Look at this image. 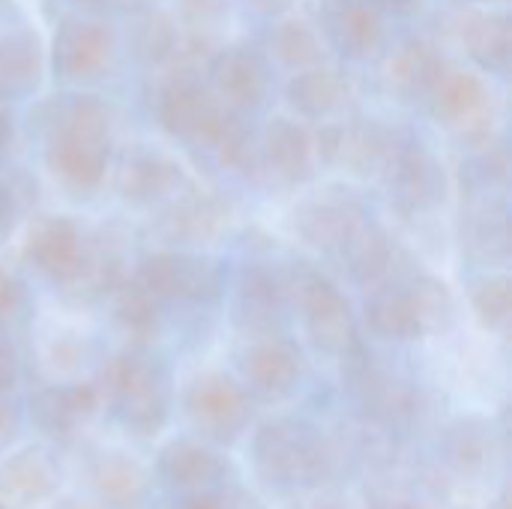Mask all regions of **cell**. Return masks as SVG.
Segmentation results:
<instances>
[{
	"instance_id": "cell-46",
	"label": "cell",
	"mask_w": 512,
	"mask_h": 509,
	"mask_svg": "<svg viewBox=\"0 0 512 509\" xmlns=\"http://www.w3.org/2000/svg\"><path fill=\"white\" fill-rule=\"evenodd\" d=\"M381 12H393V15H408L414 12L423 0H375Z\"/></svg>"
},
{
	"instance_id": "cell-33",
	"label": "cell",
	"mask_w": 512,
	"mask_h": 509,
	"mask_svg": "<svg viewBox=\"0 0 512 509\" xmlns=\"http://www.w3.org/2000/svg\"><path fill=\"white\" fill-rule=\"evenodd\" d=\"M123 279V258L120 252L105 240L93 249L84 246L81 252V261H78V270L72 273V279L63 285L72 297L90 303V300H99V297H108L117 282Z\"/></svg>"
},
{
	"instance_id": "cell-26",
	"label": "cell",
	"mask_w": 512,
	"mask_h": 509,
	"mask_svg": "<svg viewBox=\"0 0 512 509\" xmlns=\"http://www.w3.org/2000/svg\"><path fill=\"white\" fill-rule=\"evenodd\" d=\"M489 99H492L489 87L483 84L480 75L447 63L426 102L438 123H444L450 129L474 132L477 123H483L489 114Z\"/></svg>"
},
{
	"instance_id": "cell-47",
	"label": "cell",
	"mask_w": 512,
	"mask_h": 509,
	"mask_svg": "<svg viewBox=\"0 0 512 509\" xmlns=\"http://www.w3.org/2000/svg\"><path fill=\"white\" fill-rule=\"evenodd\" d=\"M12 138H15V123H12V114H9V111L0 105V153H6V150H9Z\"/></svg>"
},
{
	"instance_id": "cell-45",
	"label": "cell",
	"mask_w": 512,
	"mask_h": 509,
	"mask_svg": "<svg viewBox=\"0 0 512 509\" xmlns=\"http://www.w3.org/2000/svg\"><path fill=\"white\" fill-rule=\"evenodd\" d=\"M174 509H231L228 492L225 489H210V492H192L180 495Z\"/></svg>"
},
{
	"instance_id": "cell-30",
	"label": "cell",
	"mask_w": 512,
	"mask_h": 509,
	"mask_svg": "<svg viewBox=\"0 0 512 509\" xmlns=\"http://www.w3.org/2000/svg\"><path fill=\"white\" fill-rule=\"evenodd\" d=\"M447 60L423 39H411L405 42L390 66H387V78H390V87L399 99L405 102H426L438 75L444 72Z\"/></svg>"
},
{
	"instance_id": "cell-27",
	"label": "cell",
	"mask_w": 512,
	"mask_h": 509,
	"mask_svg": "<svg viewBox=\"0 0 512 509\" xmlns=\"http://www.w3.org/2000/svg\"><path fill=\"white\" fill-rule=\"evenodd\" d=\"M42 42L27 27L0 30V102L30 96L42 81Z\"/></svg>"
},
{
	"instance_id": "cell-10",
	"label": "cell",
	"mask_w": 512,
	"mask_h": 509,
	"mask_svg": "<svg viewBox=\"0 0 512 509\" xmlns=\"http://www.w3.org/2000/svg\"><path fill=\"white\" fill-rule=\"evenodd\" d=\"M117 39L105 21L69 15L57 24L51 39V69L60 81L87 84L102 78L114 63Z\"/></svg>"
},
{
	"instance_id": "cell-36",
	"label": "cell",
	"mask_w": 512,
	"mask_h": 509,
	"mask_svg": "<svg viewBox=\"0 0 512 509\" xmlns=\"http://www.w3.org/2000/svg\"><path fill=\"white\" fill-rule=\"evenodd\" d=\"M273 51L282 63L294 66V69H306V66H318L324 63V42L321 33L303 21V18H288L273 30Z\"/></svg>"
},
{
	"instance_id": "cell-16",
	"label": "cell",
	"mask_w": 512,
	"mask_h": 509,
	"mask_svg": "<svg viewBox=\"0 0 512 509\" xmlns=\"http://www.w3.org/2000/svg\"><path fill=\"white\" fill-rule=\"evenodd\" d=\"M84 489L102 509H141L150 501L153 477L129 453L96 450L81 462Z\"/></svg>"
},
{
	"instance_id": "cell-43",
	"label": "cell",
	"mask_w": 512,
	"mask_h": 509,
	"mask_svg": "<svg viewBox=\"0 0 512 509\" xmlns=\"http://www.w3.org/2000/svg\"><path fill=\"white\" fill-rule=\"evenodd\" d=\"M18 381H21L18 354H15L12 342L6 339V333L0 327V396H12L18 390Z\"/></svg>"
},
{
	"instance_id": "cell-44",
	"label": "cell",
	"mask_w": 512,
	"mask_h": 509,
	"mask_svg": "<svg viewBox=\"0 0 512 509\" xmlns=\"http://www.w3.org/2000/svg\"><path fill=\"white\" fill-rule=\"evenodd\" d=\"M21 216V198L12 183H0V243L15 231V222Z\"/></svg>"
},
{
	"instance_id": "cell-6",
	"label": "cell",
	"mask_w": 512,
	"mask_h": 509,
	"mask_svg": "<svg viewBox=\"0 0 512 509\" xmlns=\"http://www.w3.org/2000/svg\"><path fill=\"white\" fill-rule=\"evenodd\" d=\"M183 417L201 441L234 447L252 423V396L225 372H201L183 390Z\"/></svg>"
},
{
	"instance_id": "cell-11",
	"label": "cell",
	"mask_w": 512,
	"mask_h": 509,
	"mask_svg": "<svg viewBox=\"0 0 512 509\" xmlns=\"http://www.w3.org/2000/svg\"><path fill=\"white\" fill-rule=\"evenodd\" d=\"M315 138V156L330 165L342 168L357 177L381 174L387 165V156L393 150V132L381 126L378 120H342V123H324Z\"/></svg>"
},
{
	"instance_id": "cell-2",
	"label": "cell",
	"mask_w": 512,
	"mask_h": 509,
	"mask_svg": "<svg viewBox=\"0 0 512 509\" xmlns=\"http://www.w3.org/2000/svg\"><path fill=\"white\" fill-rule=\"evenodd\" d=\"M99 396L129 438L156 441L174 408L171 369L147 345H132L108 360Z\"/></svg>"
},
{
	"instance_id": "cell-32",
	"label": "cell",
	"mask_w": 512,
	"mask_h": 509,
	"mask_svg": "<svg viewBox=\"0 0 512 509\" xmlns=\"http://www.w3.org/2000/svg\"><path fill=\"white\" fill-rule=\"evenodd\" d=\"M111 297V315L132 345H150L159 333V300L135 279H120Z\"/></svg>"
},
{
	"instance_id": "cell-35",
	"label": "cell",
	"mask_w": 512,
	"mask_h": 509,
	"mask_svg": "<svg viewBox=\"0 0 512 509\" xmlns=\"http://www.w3.org/2000/svg\"><path fill=\"white\" fill-rule=\"evenodd\" d=\"M213 147H216L219 162L225 168L240 171L246 177L264 174V168H261V138L240 117H234V114L228 117V123H225V129H222V135H219V141Z\"/></svg>"
},
{
	"instance_id": "cell-40",
	"label": "cell",
	"mask_w": 512,
	"mask_h": 509,
	"mask_svg": "<svg viewBox=\"0 0 512 509\" xmlns=\"http://www.w3.org/2000/svg\"><path fill=\"white\" fill-rule=\"evenodd\" d=\"M177 15L195 36H207L228 18V0H177Z\"/></svg>"
},
{
	"instance_id": "cell-38",
	"label": "cell",
	"mask_w": 512,
	"mask_h": 509,
	"mask_svg": "<svg viewBox=\"0 0 512 509\" xmlns=\"http://www.w3.org/2000/svg\"><path fill=\"white\" fill-rule=\"evenodd\" d=\"M450 459L462 474H480V468L486 465V459L492 462V435L477 426V423H459L450 432Z\"/></svg>"
},
{
	"instance_id": "cell-22",
	"label": "cell",
	"mask_w": 512,
	"mask_h": 509,
	"mask_svg": "<svg viewBox=\"0 0 512 509\" xmlns=\"http://www.w3.org/2000/svg\"><path fill=\"white\" fill-rule=\"evenodd\" d=\"M81 252L84 237L69 216H39L24 240V261L57 285H66L72 279Z\"/></svg>"
},
{
	"instance_id": "cell-19",
	"label": "cell",
	"mask_w": 512,
	"mask_h": 509,
	"mask_svg": "<svg viewBox=\"0 0 512 509\" xmlns=\"http://www.w3.org/2000/svg\"><path fill=\"white\" fill-rule=\"evenodd\" d=\"M231 222V204L207 189H186L174 198L156 222V234L168 243L216 240Z\"/></svg>"
},
{
	"instance_id": "cell-4",
	"label": "cell",
	"mask_w": 512,
	"mask_h": 509,
	"mask_svg": "<svg viewBox=\"0 0 512 509\" xmlns=\"http://www.w3.org/2000/svg\"><path fill=\"white\" fill-rule=\"evenodd\" d=\"M252 465L273 489H321L336 477V447L309 420L273 417L252 435Z\"/></svg>"
},
{
	"instance_id": "cell-34",
	"label": "cell",
	"mask_w": 512,
	"mask_h": 509,
	"mask_svg": "<svg viewBox=\"0 0 512 509\" xmlns=\"http://www.w3.org/2000/svg\"><path fill=\"white\" fill-rule=\"evenodd\" d=\"M126 39H129L132 57L141 60V63H165L180 48L177 24L165 12H159V9L135 12L132 21H129Z\"/></svg>"
},
{
	"instance_id": "cell-13",
	"label": "cell",
	"mask_w": 512,
	"mask_h": 509,
	"mask_svg": "<svg viewBox=\"0 0 512 509\" xmlns=\"http://www.w3.org/2000/svg\"><path fill=\"white\" fill-rule=\"evenodd\" d=\"M102 408L99 387L78 381V384H51L30 396L27 417L33 429L54 447L75 444L78 432L96 417Z\"/></svg>"
},
{
	"instance_id": "cell-14",
	"label": "cell",
	"mask_w": 512,
	"mask_h": 509,
	"mask_svg": "<svg viewBox=\"0 0 512 509\" xmlns=\"http://www.w3.org/2000/svg\"><path fill=\"white\" fill-rule=\"evenodd\" d=\"M156 480L174 495L225 489L234 477V465L219 453V447L201 438L168 441L156 456Z\"/></svg>"
},
{
	"instance_id": "cell-23",
	"label": "cell",
	"mask_w": 512,
	"mask_h": 509,
	"mask_svg": "<svg viewBox=\"0 0 512 509\" xmlns=\"http://www.w3.org/2000/svg\"><path fill=\"white\" fill-rule=\"evenodd\" d=\"M336 261L363 288H378L408 270V258L396 246V240L381 225H375L369 219L336 252Z\"/></svg>"
},
{
	"instance_id": "cell-9",
	"label": "cell",
	"mask_w": 512,
	"mask_h": 509,
	"mask_svg": "<svg viewBox=\"0 0 512 509\" xmlns=\"http://www.w3.org/2000/svg\"><path fill=\"white\" fill-rule=\"evenodd\" d=\"M384 180L390 201L405 216H420L444 204L447 174L438 156L423 141H393V150L384 165Z\"/></svg>"
},
{
	"instance_id": "cell-18",
	"label": "cell",
	"mask_w": 512,
	"mask_h": 509,
	"mask_svg": "<svg viewBox=\"0 0 512 509\" xmlns=\"http://www.w3.org/2000/svg\"><path fill=\"white\" fill-rule=\"evenodd\" d=\"M366 210L360 207V201H354L351 195H336V192H324L315 195L309 201H303L294 213V228L297 234L318 252L333 255L351 240V234L366 222Z\"/></svg>"
},
{
	"instance_id": "cell-37",
	"label": "cell",
	"mask_w": 512,
	"mask_h": 509,
	"mask_svg": "<svg viewBox=\"0 0 512 509\" xmlns=\"http://www.w3.org/2000/svg\"><path fill=\"white\" fill-rule=\"evenodd\" d=\"M471 309L483 330L489 333H507L512 318V282L504 273H489L474 282L471 288Z\"/></svg>"
},
{
	"instance_id": "cell-20",
	"label": "cell",
	"mask_w": 512,
	"mask_h": 509,
	"mask_svg": "<svg viewBox=\"0 0 512 509\" xmlns=\"http://www.w3.org/2000/svg\"><path fill=\"white\" fill-rule=\"evenodd\" d=\"M324 36L348 60H369L384 45V12L375 0H327Z\"/></svg>"
},
{
	"instance_id": "cell-28",
	"label": "cell",
	"mask_w": 512,
	"mask_h": 509,
	"mask_svg": "<svg viewBox=\"0 0 512 509\" xmlns=\"http://www.w3.org/2000/svg\"><path fill=\"white\" fill-rule=\"evenodd\" d=\"M351 81L333 66H306L288 81V102L300 117L327 120L351 102Z\"/></svg>"
},
{
	"instance_id": "cell-8",
	"label": "cell",
	"mask_w": 512,
	"mask_h": 509,
	"mask_svg": "<svg viewBox=\"0 0 512 509\" xmlns=\"http://www.w3.org/2000/svg\"><path fill=\"white\" fill-rule=\"evenodd\" d=\"M228 117L231 114L225 102L192 75H174L162 87L159 102H156L159 126L171 138L195 144V147H213Z\"/></svg>"
},
{
	"instance_id": "cell-15",
	"label": "cell",
	"mask_w": 512,
	"mask_h": 509,
	"mask_svg": "<svg viewBox=\"0 0 512 509\" xmlns=\"http://www.w3.org/2000/svg\"><path fill=\"white\" fill-rule=\"evenodd\" d=\"M288 303V282L279 270L267 264H246L237 279L234 324L252 339L279 336L288 324Z\"/></svg>"
},
{
	"instance_id": "cell-41",
	"label": "cell",
	"mask_w": 512,
	"mask_h": 509,
	"mask_svg": "<svg viewBox=\"0 0 512 509\" xmlns=\"http://www.w3.org/2000/svg\"><path fill=\"white\" fill-rule=\"evenodd\" d=\"M24 432V408L12 396H0V453L18 444Z\"/></svg>"
},
{
	"instance_id": "cell-51",
	"label": "cell",
	"mask_w": 512,
	"mask_h": 509,
	"mask_svg": "<svg viewBox=\"0 0 512 509\" xmlns=\"http://www.w3.org/2000/svg\"><path fill=\"white\" fill-rule=\"evenodd\" d=\"M0 509H9V504H3V501H0Z\"/></svg>"
},
{
	"instance_id": "cell-17",
	"label": "cell",
	"mask_w": 512,
	"mask_h": 509,
	"mask_svg": "<svg viewBox=\"0 0 512 509\" xmlns=\"http://www.w3.org/2000/svg\"><path fill=\"white\" fill-rule=\"evenodd\" d=\"M183 165L156 147H129L114 171V186L129 204H153L183 189Z\"/></svg>"
},
{
	"instance_id": "cell-42",
	"label": "cell",
	"mask_w": 512,
	"mask_h": 509,
	"mask_svg": "<svg viewBox=\"0 0 512 509\" xmlns=\"http://www.w3.org/2000/svg\"><path fill=\"white\" fill-rule=\"evenodd\" d=\"M24 306V291L18 285V279L0 267V327H6Z\"/></svg>"
},
{
	"instance_id": "cell-21",
	"label": "cell",
	"mask_w": 512,
	"mask_h": 509,
	"mask_svg": "<svg viewBox=\"0 0 512 509\" xmlns=\"http://www.w3.org/2000/svg\"><path fill=\"white\" fill-rule=\"evenodd\" d=\"M315 138L288 117H273L261 135V168L282 186H303L315 177Z\"/></svg>"
},
{
	"instance_id": "cell-24",
	"label": "cell",
	"mask_w": 512,
	"mask_h": 509,
	"mask_svg": "<svg viewBox=\"0 0 512 509\" xmlns=\"http://www.w3.org/2000/svg\"><path fill=\"white\" fill-rule=\"evenodd\" d=\"M213 93L234 111H255L270 84L267 60L252 48H222L210 60Z\"/></svg>"
},
{
	"instance_id": "cell-25",
	"label": "cell",
	"mask_w": 512,
	"mask_h": 509,
	"mask_svg": "<svg viewBox=\"0 0 512 509\" xmlns=\"http://www.w3.org/2000/svg\"><path fill=\"white\" fill-rule=\"evenodd\" d=\"M60 465L54 453L42 444L15 450L0 465V498L12 507H39L57 498Z\"/></svg>"
},
{
	"instance_id": "cell-5",
	"label": "cell",
	"mask_w": 512,
	"mask_h": 509,
	"mask_svg": "<svg viewBox=\"0 0 512 509\" xmlns=\"http://www.w3.org/2000/svg\"><path fill=\"white\" fill-rule=\"evenodd\" d=\"M285 282H288V297L303 318L306 339L312 342L315 351L336 360H351L366 351L354 306L327 273L309 264H294Z\"/></svg>"
},
{
	"instance_id": "cell-3",
	"label": "cell",
	"mask_w": 512,
	"mask_h": 509,
	"mask_svg": "<svg viewBox=\"0 0 512 509\" xmlns=\"http://www.w3.org/2000/svg\"><path fill=\"white\" fill-rule=\"evenodd\" d=\"M363 321L372 336L387 342H417L444 333L456 321V300L447 282L408 267L396 279L369 288Z\"/></svg>"
},
{
	"instance_id": "cell-48",
	"label": "cell",
	"mask_w": 512,
	"mask_h": 509,
	"mask_svg": "<svg viewBox=\"0 0 512 509\" xmlns=\"http://www.w3.org/2000/svg\"><path fill=\"white\" fill-rule=\"evenodd\" d=\"M51 509H102L93 501H78V498H57Z\"/></svg>"
},
{
	"instance_id": "cell-12",
	"label": "cell",
	"mask_w": 512,
	"mask_h": 509,
	"mask_svg": "<svg viewBox=\"0 0 512 509\" xmlns=\"http://www.w3.org/2000/svg\"><path fill=\"white\" fill-rule=\"evenodd\" d=\"M303 354L300 348L279 336H258L252 339L243 354H240V375H243V387L249 390L252 399L261 402H285L297 393L300 381H303Z\"/></svg>"
},
{
	"instance_id": "cell-49",
	"label": "cell",
	"mask_w": 512,
	"mask_h": 509,
	"mask_svg": "<svg viewBox=\"0 0 512 509\" xmlns=\"http://www.w3.org/2000/svg\"><path fill=\"white\" fill-rule=\"evenodd\" d=\"M255 3H258L261 12H282V9H288L294 0H255Z\"/></svg>"
},
{
	"instance_id": "cell-7",
	"label": "cell",
	"mask_w": 512,
	"mask_h": 509,
	"mask_svg": "<svg viewBox=\"0 0 512 509\" xmlns=\"http://www.w3.org/2000/svg\"><path fill=\"white\" fill-rule=\"evenodd\" d=\"M138 282L156 300L213 306L225 291V270L210 255L165 249V252H153L141 261Z\"/></svg>"
},
{
	"instance_id": "cell-29",
	"label": "cell",
	"mask_w": 512,
	"mask_h": 509,
	"mask_svg": "<svg viewBox=\"0 0 512 509\" xmlns=\"http://www.w3.org/2000/svg\"><path fill=\"white\" fill-rule=\"evenodd\" d=\"M462 42L465 51L477 66L495 75H507L512 60V24L504 9H483L471 12L462 21Z\"/></svg>"
},
{
	"instance_id": "cell-31",
	"label": "cell",
	"mask_w": 512,
	"mask_h": 509,
	"mask_svg": "<svg viewBox=\"0 0 512 509\" xmlns=\"http://www.w3.org/2000/svg\"><path fill=\"white\" fill-rule=\"evenodd\" d=\"M462 246L480 264L507 261L510 255V222L504 201H480L462 222Z\"/></svg>"
},
{
	"instance_id": "cell-39",
	"label": "cell",
	"mask_w": 512,
	"mask_h": 509,
	"mask_svg": "<svg viewBox=\"0 0 512 509\" xmlns=\"http://www.w3.org/2000/svg\"><path fill=\"white\" fill-rule=\"evenodd\" d=\"M507 168H510L507 150H504L501 144H495V147L483 144V150L468 162V171L462 168V174L471 177L474 189L486 192V189H492V186H504V183H507Z\"/></svg>"
},
{
	"instance_id": "cell-50",
	"label": "cell",
	"mask_w": 512,
	"mask_h": 509,
	"mask_svg": "<svg viewBox=\"0 0 512 509\" xmlns=\"http://www.w3.org/2000/svg\"><path fill=\"white\" fill-rule=\"evenodd\" d=\"M81 3H111L114 6V3H132V0H81Z\"/></svg>"
},
{
	"instance_id": "cell-1",
	"label": "cell",
	"mask_w": 512,
	"mask_h": 509,
	"mask_svg": "<svg viewBox=\"0 0 512 509\" xmlns=\"http://www.w3.org/2000/svg\"><path fill=\"white\" fill-rule=\"evenodd\" d=\"M48 171L72 192H93L111 159V111L99 96H51L33 111Z\"/></svg>"
}]
</instances>
